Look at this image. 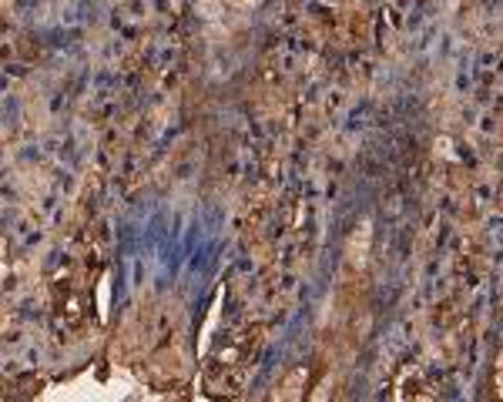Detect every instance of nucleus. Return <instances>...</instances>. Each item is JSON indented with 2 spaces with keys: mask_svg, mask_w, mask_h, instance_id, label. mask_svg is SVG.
I'll return each instance as SVG.
<instances>
[{
  "mask_svg": "<svg viewBox=\"0 0 503 402\" xmlns=\"http://www.w3.org/2000/svg\"><path fill=\"white\" fill-rule=\"evenodd\" d=\"M195 13L208 24H215L225 17V0H195Z\"/></svg>",
  "mask_w": 503,
  "mask_h": 402,
  "instance_id": "1",
  "label": "nucleus"
},
{
  "mask_svg": "<svg viewBox=\"0 0 503 402\" xmlns=\"http://www.w3.org/2000/svg\"><path fill=\"white\" fill-rule=\"evenodd\" d=\"M366 245H369V222H362V239L356 235V241H352V262L356 265L366 262Z\"/></svg>",
  "mask_w": 503,
  "mask_h": 402,
  "instance_id": "2",
  "label": "nucleus"
},
{
  "mask_svg": "<svg viewBox=\"0 0 503 402\" xmlns=\"http://www.w3.org/2000/svg\"><path fill=\"white\" fill-rule=\"evenodd\" d=\"M497 389L503 396V352H500V362H497Z\"/></svg>",
  "mask_w": 503,
  "mask_h": 402,
  "instance_id": "3",
  "label": "nucleus"
},
{
  "mask_svg": "<svg viewBox=\"0 0 503 402\" xmlns=\"http://www.w3.org/2000/svg\"><path fill=\"white\" fill-rule=\"evenodd\" d=\"M258 4H262V0H235V7H242V11H252Z\"/></svg>",
  "mask_w": 503,
  "mask_h": 402,
  "instance_id": "4",
  "label": "nucleus"
},
{
  "mask_svg": "<svg viewBox=\"0 0 503 402\" xmlns=\"http://www.w3.org/2000/svg\"><path fill=\"white\" fill-rule=\"evenodd\" d=\"M225 4H232V7H235V0H225Z\"/></svg>",
  "mask_w": 503,
  "mask_h": 402,
  "instance_id": "5",
  "label": "nucleus"
}]
</instances>
